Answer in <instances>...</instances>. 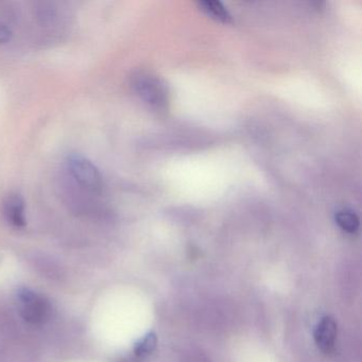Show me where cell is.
<instances>
[{
	"mask_svg": "<svg viewBox=\"0 0 362 362\" xmlns=\"http://www.w3.org/2000/svg\"><path fill=\"white\" fill-rule=\"evenodd\" d=\"M339 228H342L344 232L354 233L357 232L359 228V218L354 211L349 209H341L336 214L334 217Z\"/></svg>",
	"mask_w": 362,
	"mask_h": 362,
	"instance_id": "52a82bcc",
	"label": "cell"
},
{
	"mask_svg": "<svg viewBox=\"0 0 362 362\" xmlns=\"http://www.w3.org/2000/svg\"><path fill=\"white\" fill-rule=\"evenodd\" d=\"M337 332H338V328L332 317H325L320 321L313 334L315 344L319 347L320 351L325 354H329L334 351Z\"/></svg>",
	"mask_w": 362,
	"mask_h": 362,
	"instance_id": "277c9868",
	"label": "cell"
},
{
	"mask_svg": "<svg viewBox=\"0 0 362 362\" xmlns=\"http://www.w3.org/2000/svg\"><path fill=\"white\" fill-rule=\"evenodd\" d=\"M69 173L82 187L93 194H100L103 190V177L99 169L84 156L73 154L67 160Z\"/></svg>",
	"mask_w": 362,
	"mask_h": 362,
	"instance_id": "7a4b0ae2",
	"label": "cell"
},
{
	"mask_svg": "<svg viewBox=\"0 0 362 362\" xmlns=\"http://www.w3.org/2000/svg\"><path fill=\"white\" fill-rule=\"evenodd\" d=\"M131 86L137 96L153 109L165 111L168 107V88L156 76L146 71H136L131 77Z\"/></svg>",
	"mask_w": 362,
	"mask_h": 362,
	"instance_id": "6da1fadb",
	"label": "cell"
},
{
	"mask_svg": "<svg viewBox=\"0 0 362 362\" xmlns=\"http://www.w3.org/2000/svg\"><path fill=\"white\" fill-rule=\"evenodd\" d=\"M158 338L154 334H148L143 340L139 341L135 346V353L139 356L151 354L156 349Z\"/></svg>",
	"mask_w": 362,
	"mask_h": 362,
	"instance_id": "ba28073f",
	"label": "cell"
},
{
	"mask_svg": "<svg viewBox=\"0 0 362 362\" xmlns=\"http://www.w3.org/2000/svg\"><path fill=\"white\" fill-rule=\"evenodd\" d=\"M199 8L207 16H211L214 20L219 21L221 23H232V16L228 13L223 5L219 1L214 0H206L199 3Z\"/></svg>",
	"mask_w": 362,
	"mask_h": 362,
	"instance_id": "8992f818",
	"label": "cell"
},
{
	"mask_svg": "<svg viewBox=\"0 0 362 362\" xmlns=\"http://www.w3.org/2000/svg\"><path fill=\"white\" fill-rule=\"evenodd\" d=\"M18 300L21 303V315L31 324H44L49 320L52 315V305L41 294L22 288L18 291Z\"/></svg>",
	"mask_w": 362,
	"mask_h": 362,
	"instance_id": "3957f363",
	"label": "cell"
},
{
	"mask_svg": "<svg viewBox=\"0 0 362 362\" xmlns=\"http://www.w3.org/2000/svg\"><path fill=\"white\" fill-rule=\"evenodd\" d=\"M4 215L11 226L16 228H24L26 226V215H25V201L18 194H8L4 200Z\"/></svg>",
	"mask_w": 362,
	"mask_h": 362,
	"instance_id": "5b68a950",
	"label": "cell"
},
{
	"mask_svg": "<svg viewBox=\"0 0 362 362\" xmlns=\"http://www.w3.org/2000/svg\"><path fill=\"white\" fill-rule=\"evenodd\" d=\"M12 31L6 25L0 24V44L8 43L11 40Z\"/></svg>",
	"mask_w": 362,
	"mask_h": 362,
	"instance_id": "9c48e42d",
	"label": "cell"
}]
</instances>
